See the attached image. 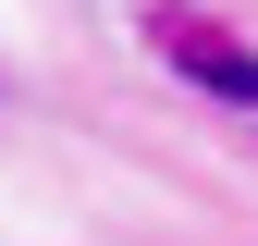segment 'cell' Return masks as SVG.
<instances>
[{"label": "cell", "instance_id": "6da1fadb", "mask_svg": "<svg viewBox=\"0 0 258 246\" xmlns=\"http://www.w3.org/2000/svg\"><path fill=\"white\" fill-rule=\"evenodd\" d=\"M160 49H172L184 74H209L221 99H258V61H246V49H209V37H197V13H160Z\"/></svg>", "mask_w": 258, "mask_h": 246}]
</instances>
